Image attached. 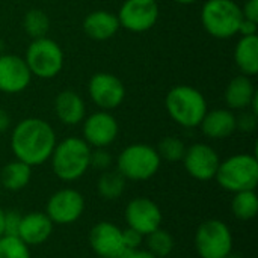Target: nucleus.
<instances>
[{"label": "nucleus", "instance_id": "obj_1", "mask_svg": "<svg viewBox=\"0 0 258 258\" xmlns=\"http://www.w3.org/2000/svg\"><path fill=\"white\" fill-rule=\"evenodd\" d=\"M57 144L54 128L41 118L21 119L11 133V150L17 160L30 168L50 160Z\"/></svg>", "mask_w": 258, "mask_h": 258}, {"label": "nucleus", "instance_id": "obj_2", "mask_svg": "<svg viewBox=\"0 0 258 258\" xmlns=\"http://www.w3.org/2000/svg\"><path fill=\"white\" fill-rule=\"evenodd\" d=\"M91 147L77 136L65 138L57 142L50 157L53 174L65 183L80 180L91 168Z\"/></svg>", "mask_w": 258, "mask_h": 258}, {"label": "nucleus", "instance_id": "obj_3", "mask_svg": "<svg viewBox=\"0 0 258 258\" xmlns=\"http://www.w3.org/2000/svg\"><path fill=\"white\" fill-rule=\"evenodd\" d=\"M165 106L171 119L184 128L200 127L209 110L203 92L190 85H177L171 88L166 94Z\"/></svg>", "mask_w": 258, "mask_h": 258}, {"label": "nucleus", "instance_id": "obj_4", "mask_svg": "<svg viewBox=\"0 0 258 258\" xmlns=\"http://www.w3.org/2000/svg\"><path fill=\"white\" fill-rule=\"evenodd\" d=\"M215 180L231 194L255 190L258 184V160L254 154H234L221 160Z\"/></svg>", "mask_w": 258, "mask_h": 258}, {"label": "nucleus", "instance_id": "obj_5", "mask_svg": "<svg viewBox=\"0 0 258 258\" xmlns=\"http://www.w3.org/2000/svg\"><path fill=\"white\" fill-rule=\"evenodd\" d=\"M242 20L240 6L234 0H207L201 8L203 27L216 39L236 36Z\"/></svg>", "mask_w": 258, "mask_h": 258}, {"label": "nucleus", "instance_id": "obj_6", "mask_svg": "<svg viewBox=\"0 0 258 258\" xmlns=\"http://www.w3.org/2000/svg\"><path fill=\"white\" fill-rule=\"evenodd\" d=\"M162 159L157 150L148 144H132L116 159V171L130 181H147L160 169Z\"/></svg>", "mask_w": 258, "mask_h": 258}, {"label": "nucleus", "instance_id": "obj_7", "mask_svg": "<svg viewBox=\"0 0 258 258\" xmlns=\"http://www.w3.org/2000/svg\"><path fill=\"white\" fill-rule=\"evenodd\" d=\"M24 60L32 73L38 79H53L59 76L65 63V54L62 47L51 38L44 36L32 39L29 44Z\"/></svg>", "mask_w": 258, "mask_h": 258}, {"label": "nucleus", "instance_id": "obj_8", "mask_svg": "<svg viewBox=\"0 0 258 258\" xmlns=\"http://www.w3.org/2000/svg\"><path fill=\"white\" fill-rule=\"evenodd\" d=\"M233 243L231 230L221 219L204 221L195 233V249L201 258H227Z\"/></svg>", "mask_w": 258, "mask_h": 258}, {"label": "nucleus", "instance_id": "obj_9", "mask_svg": "<svg viewBox=\"0 0 258 258\" xmlns=\"http://www.w3.org/2000/svg\"><path fill=\"white\" fill-rule=\"evenodd\" d=\"M160 8L157 0H124L116 17L119 26L133 33L153 29L159 20Z\"/></svg>", "mask_w": 258, "mask_h": 258}, {"label": "nucleus", "instance_id": "obj_10", "mask_svg": "<svg viewBox=\"0 0 258 258\" xmlns=\"http://www.w3.org/2000/svg\"><path fill=\"white\" fill-rule=\"evenodd\" d=\"M85 212L83 195L71 187L54 192L45 206V215L56 225H71L77 222Z\"/></svg>", "mask_w": 258, "mask_h": 258}, {"label": "nucleus", "instance_id": "obj_11", "mask_svg": "<svg viewBox=\"0 0 258 258\" xmlns=\"http://www.w3.org/2000/svg\"><path fill=\"white\" fill-rule=\"evenodd\" d=\"M88 94L100 110H113L125 100V86L116 76L101 71L89 79Z\"/></svg>", "mask_w": 258, "mask_h": 258}, {"label": "nucleus", "instance_id": "obj_12", "mask_svg": "<svg viewBox=\"0 0 258 258\" xmlns=\"http://www.w3.org/2000/svg\"><path fill=\"white\" fill-rule=\"evenodd\" d=\"M82 133V139L91 148H107L116 141L119 125L116 118L109 110H98L89 116H85Z\"/></svg>", "mask_w": 258, "mask_h": 258}, {"label": "nucleus", "instance_id": "obj_13", "mask_svg": "<svg viewBox=\"0 0 258 258\" xmlns=\"http://www.w3.org/2000/svg\"><path fill=\"white\" fill-rule=\"evenodd\" d=\"M183 165L187 174L198 181L215 180L221 157L216 150L207 144H194L186 148Z\"/></svg>", "mask_w": 258, "mask_h": 258}, {"label": "nucleus", "instance_id": "obj_14", "mask_svg": "<svg viewBox=\"0 0 258 258\" xmlns=\"http://www.w3.org/2000/svg\"><path fill=\"white\" fill-rule=\"evenodd\" d=\"M162 221L163 215L160 207L150 198H135L125 207V222L128 228L136 230L144 237L160 228Z\"/></svg>", "mask_w": 258, "mask_h": 258}, {"label": "nucleus", "instance_id": "obj_15", "mask_svg": "<svg viewBox=\"0 0 258 258\" xmlns=\"http://www.w3.org/2000/svg\"><path fill=\"white\" fill-rule=\"evenodd\" d=\"M32 77L24 57L11 53L0 54V92L20 94L29 88Z\"/></svg>", "mask_w": 258, "mask_h": 258}, {"label": "nucleus", "instance_id": "obj_16", "mask_svg": "<svg viewBox=\"0 0 258 258\" xmlns=\"http://www.w3.org/2000/svg\"><path fill=\"white\" fill-rule=\"evenodd\" d=\"M88 240L97 257L119 258V255L125 251L122 230L107 221L97 222L91 228Z\"/></svg>", "mask_w": 258, "mask_h": 258}, {"label": "nucleus", "instance_id": "obj_17", "mask_svg": "<svg viewBox=\"0 0 258 258\" xmlns=\"http://www.w3.org/2000/svg\"><path fill=\"white\" fill-rule=\"evenodd\" d=\"M53 227L54 224L50 221V218L45 213L33 212L21 218L17 237H20L27 246L42 245L53 234Z\"/></svg>", "mask_w": 258, "mask_h": 258}, {"label": "nucleus", "instance_id": "obj_18", "mask_svg": "<svg viewBox=\"0 0 258 258\" xmlns=\"http://www.w3.org/2000/svg\"><path fill=\"white\" fill-rule=\"evenodd\" d=\"M82 26L85 35L94 41H107L113 38L121 29L116 14L106 9H97L89 12L85 17Z\"/></svg>", "mask_w": 258, "mask_h": 258}, {"label": "nucleus", "instance_id": "obj_19", "mask_svg": "<svg viewBox=\"0 0 258 258\" xmlns=\"http://www.w3.org/2000/svg\"><path fill=\"white\" fill-rule=\"evenodd\" d=\"M54 113L65 125H77L86 116V104L83 98L71 89L60 91L54 98Z\"/></svg>", "mask_w": 258, "mask_h": 258}, {"label": "nucleus", "instance_id": "obj_20", "mask_svg": "<svg viewBox=\"0 0 258 258\" xmlns=\"http://www.w3.org/2000/svg\"><path fill=\"white\" fill-rule=\"evenodd\" d=\"M200 127L209 139H227L237 130L236 115L230 109L207 110Z\"/></svg>", "mask_w": 258, "mask_h": 258}, {"label": "nucleus", "instance_id": "obj_21", "mask_svg": "<svg viewBox=\"0 0 258 258\" xmlns=\"http://www.w3.org/2000/svg\"><path fill=\"white\" fill-rule=\"evenodd\" d=\"M257 94L251 77L239 74L230 80L224 97L230 110H246L249 109V104Z\"/></svg>", "mask_w": 258, "mask_h": 258}, {"label": "nucleus", "instance_id": "obj_22", "mask_svg": "<svg viewBox=\"0 0 258 258\" xmlns=\"http://www.w3.org/2000/svg\"><path fill=\"white\" fill-rule=\"evenodd\" d=\"M234 62L242 74L254 77L258 73V35L240 36L234 48Z\"/></svg>", "mask_w": 258, "mask_h": 258}, {"label": "nucleus", "instance_id": "obj_23", "mask_svg": "<svg viewBox=\"0 0 258 258\" xmlns=\"http://www.w3.org/2000/svg\"><path fill=\"white\" fill-rule=\"evenodd\" d=\"M32 178V168L20 160L9 162L0 172V184L9 192L24 189Z\"/></svg>", "mask_w": 258, "mask_h": 258}, {"label": "nucleus", "instance_id": "obj_24", "mask_svg": "<svg viewBox=\"0 0 258 258\" xmlns=\"http://www.w3.org/2000/svg\"><path fill=\"white\" fill-rule=\"evenodd\" d=\"M125 178L118 171H104L97 181V192L106 201H115L125 190Z\"/></svg>", "mask_w": 258, "mask_h": 258}, {"label": "nucleus", "instance_id": "obj_25", "mask_svg": "<svg viewBox=\"0 0 258 258\" xmlns=\"http://www.w3.org/2000/svg\"><path fill=\"white\" fill-rule=\"evenodd\" d=\"M231 212L239 221H251L258 215V197L255 190H243L234 194Z\"/></svg>", "mask_w": 258, "mask_h": 258}, {"label": "nucleus", "instance_id": "obj_26", "mask_svg": "<svg viewBox=\"0 0 258 258\" xmlns=\"http://www.w3.org/2000/svg\"><path fill=\"white\" fill-rule=\"evenodd\" d=\"M23 29L24 33L32 39L44 38L50 30V18L42 9H29L23 17Z\"/></svg>", "mask_w": 258, "mask_h": 258}, {"label": "nucleus", "instance_id": "obj_27", "mask_svg": "<svg viewBox=\"0 0 258 258\" xmlns=\"http://www.w3.org/2000/svg\"><path fill=\"white\" fill-rule=\"evenodd\" d=\"M144 243L147 246V251L151 252L156 258H166L168 255H171L175 246L174 237L171 236L169 231L163 228H157L153 233L147 234Z\"/></svg>", "mask_w": 258, "mask_h": 258}, {"label": "nucleus", "instance_id": "obj_28", "mask_svg": "<svg viewBox=\"0 0 258 258\" xmlns=\"http://www.w3.org/2000/svg\"><path fill=\"white\" fill-rule=\"evenodd\" d=\"M186 144L180 139V138H175V136H165L159 145H157V153L160 156L162 160H166V162H171V163H175V162H181L183 157H184V153H186Z\"/></svg>", "mask_w": 258, "mask_h": 258}, {"label": "nucleus", "instance_id": "obj_29", "mask_svg": "<svg viewBox=\"0 0 258 258\" xmlns=\"http://www.w3.org/2000/svg\"><path fill=\"white\" fill-rule=\"evenodd\" d=\"M0 258H32L30 248L17 236L0 237Z\"/></svg>", "mask_w": 258, "mask_h": 258}, {"label": "nucleus", "instance_id": "obj_30", "mask_svg": "<svg viewBox=\"0 0 258 258\" xmlns=\"http://www.w3.org/2000/svg\"><path fill=\"white\" fill-rule=\"evenodd\" d=\"M89 166L97 171H107L112 166V154L106 148H94L91 150V160Z\"/></svg>", "mask_w": 258, "mask_h": 258}, {"label": "nucleus", "instance_id": "obj_31", "mask_svg": "<svg viewBox=\"0 0 258 258\" xmlns=\"http://www.w3.org/2000/svg\"><path fill=\"white\" fill-rule=\"evenodd\" d=\"M257 116L258 115L252 113L251 110L246 109V112H243L239 116H236L237 130H240L243 133H252L257 128Z\"/></svg>", "mask_w": 258, "mask_h": 258}, {"label": "nucleus", "instance_id": "obj_32", "mask_svg": "<svg viewBox=\"0 0 258 258\" xmlns=\"http://www.w3.org/2000/svg\"><path fill=\"white\" fill-rule=\"evenodd\" d=\"M21 218H23V215H20L15 210L5 212V234L6 236H18Z\"/></svg>", "mask_w": 258, "mask_h": 258}, {"label": "nucleus", "instance_id": "obj_33", "mask_svg": "<svg viewBox=\"0 0 258 258\" xmlns=\"http://www.w3.org/2000/svg\"><path fill=\"white\" fill-rule=\"evenodd\" d=\"M122 240L125 249H138L144 243V236L133 228L122 230Z\"/></svg>", "mask_w": 258, "mask_h": 258}, {"label": "nucleus", "instance_id": "obj_34", "mask_svg": "<svg viewBox=\"0 0 258 258\" xmlns=\"http://www.w3.org/2000/svg\"><path fill=\"white\" fill-rule=\"evenodd\" d=\"M242 15L246 20L258 21V0H246L243 6H240Z\"/></svg>", "mask_w": 258, "mask_h": 258}, {"label": "nucleus", "instance_id": "obj_35", "mask_svg": "<svg viewBox=\"0 0 258 258\" xmlns=\"http://www.w3.org/2000/svg\"><path fill=\"white\" fill-rule=\"evenodd\" d=\"M258 32V21H251V20H246L243 18L240 26H239V33L237 35H242V36H252V35H257Z\"/></svg>", "mask_w": 258, "mask_h": 258}, {"label": "nucleus", "instance_id": "obj_36", "mask_svg": "<svg viewBox=\"0 0 258 258\" xmlns=\"http://www.w3.org/2000/svg\"><path fill=\"white\" fill-rule=\"evenodd\" d=\"M119 258H156L151 252H148L147 249H125Z\"/></svg>", "mask_w": 258, "mask_h": 258}, {"label": "nucleus", "instance_id": "obj_37", "mask_svg": "<svg viewBox=\"0 0 258 258\" xmlns=\"http://www.w3.org/2000/svg\"><path fill=\"white\" fill-rule=\"evenodd\" d=\"M11 127V116L6 110L0 109V133H5Z\"/></svg>", "mask_w": 258, "mask_h": 258}, {"label": "nucleus", "instance_id": "obj_38", "mask_svg": "<svg viewBox=\"0 0 258 258\" xmlns=\"http://www.w3.org/2000/svg\"><path fill=\"white\" fill-rule=\"evenodd\" d=\"M5 236V210L0 209V237Z\"/></svg>", "mask_w": 258, "mask_h": 258}, {"label": "nucleus", "instance_id": "obj_39", "mask_svg": "<svg viewBox=\"0 0 258 258\" xmlns=\"http://www.w3.org/2000/svg\"><path fill=\"white\" fill-rule=\"evenodd\" d=\"M175 3H180V5H192V3H195V2H198V0H174Z\"/></svg>", "mask_w": 258, "mask_h": 258}, {"label": "nucleus", "instance_id": "obj_40", "mask_svg": "<svg viewBox=\"0 0 258 258\" xmlns=\"http://www.w3.org/2000/svg\"><path fill=\"white\" fill-rule=\"evenodd\" d=\"M227 258H243V257H242L240 254H233V252H231V254H230Z\"/></svg>", "mask_w": 258, "mask_h": 258}, {"label": "nucleus", "instance_id": "obj_41", "mask_svg": "<svg viewBox=\"0 0 258 258\" xmlns=\"http://www.w3.org/2000/svg\"><path fill=\"white\" fill-rule=\"evenodd\" d=\"M97 258H101V257H97Z\"/></svg>", "mask_w": 258, "mask_h": 258}]
</instances>
